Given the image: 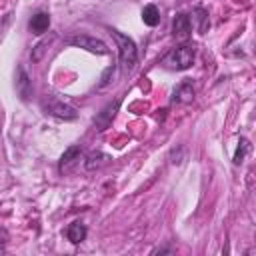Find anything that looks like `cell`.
I'll list each match as a JSON object with an SVG mask.
<instances>
[{
    "label": "cell",
    "instance_id": "obj_1",
    "mask_svg": "<svg viewBox=\"0 0 256 256\" xmlns=\"http://www.w3.org/2000/svg\"><path fill=\"white\" fill-rule=\"evenodd\" d=\"M194 58H196V48L192 44H182V46H176L174 50H170L160 66L168 68V70H186L194 64Z\"/></svg>",
    "mask_w": 256,
    "mask_h": 256
},
{
    "label": "cell",
    "instance_id": "obj_2",
    "mask_svg": "<svg viewBox=\"0 0 256 256\" xmlns=\"http://www.w3.org/2000/svg\"><path fill=\"white\" fill-rule=\"evenodd\" d=\"M110 34H112V38H114L116 44H118V54H120L122 70H124V72H130V70L134 68L136 60H138L136 42H134L130 36H126V34H122V32H118V30H112Z\"/></svg>",
    "mask_w": 256,
    "mask_h": 256
},
{
    "label": "cell",
    "instance_id": "obj_3",
    "mask_svg": "<svg viewBox=\"0 0 256 256\" xmlns=\"http://www.w3.org/2000/svg\"><path fill=\"white\" fill-rule=\"evenodd\" d=\"M40 104H42V110L46 114H50V116H54L58 120H66L68 122V120H76L78 118V112H76L74 106H70L68 102H64V100H60V98H56L52 94H46Z\"/></svg>",
    "mask_w": 256,
    "mask_h": 256
},
{
    "label": "cell",
    "instance_id": "obj_4",
    "mask_svg": "<svg viewBox=\"0 0 256 256\" xmlns=\"http://www.w3.org/2000/svg\"><path fill=\"white\" fill-rule=\"evenodd\" d=\"M68 44H72V46H76V48H84V50H88V52H92V54H108V52H110L108 46H106L100 38L88 36V34L70 36V38H68Z\"/></svg>",
    "mask_w": 256,
    "mask_h": 256
},
{
    "label": "cell",
    "instance_id": "obj_5",
    "mask_svg": "<svg viewBox=\"0 0 256 256\" xmlns=\"http://www.w3.org/2000/svg\"><path fill=\"white\" fill-rule=\"evenodd\" d=\"M80 158H82V148H80V146H70V148H66V150H64V154L60 156L58 170H60L62 174L72 172V170L78 166Z\"/></svg>",
    "mask_w": 256,
    "mask_h": 256
},
{
    "label": "cell",
    "instance_id": "obj_6",
    "mask_svg": "<svg viewBox=\"0 0 256 256\" xmlns=\"http://www.w3.org/2000/svg\"><path fill=\"white\" fill-rule=\"evenodd\" d=\"M118 108H120V100H116V102H110L108 106H104L96 116H94V126H96V130H106L110 124H112V120H114V116H116V112H118Z\"/></svg>",
    "mask_w": 256,
    "mask_h": 256
},
{
    "label": "cell",
    "instance_id": "obj_7",
    "mask_svg": "<svg viewBox=\"0 0 256 256\" xmlns=\"http://www.w3.org/2000/svg\"><path fill=\"white\" fill-rule=\"evenodd\" d=\"M192 32V22H190V16L184 14V12H178L172 20V34L178 38V40H184L188 38Z\"/></svg>",
    "mask_w": 256,
    "mask_h": 256
},
{
    "label": "cell",
    "instance_id": "obj_8",
    "mask_svg": "<svg viewBox=\"0 0 256 256\" xmlns=\"http://www.w3.org/2000/svg\"><path fill=\"white\" fill-rule=\"evenodd\" d=\"M16 92L22 100H28L32 96V80L26 74L24 66H18V74H16Z\"/></svg>",
    "mask_w": 256,
    "mask_h": 256
},
{
    "label": "cell",
    "instance_id": "obj_9",
    "mask_svg": "<svg viewBox=\"0 0 256 256\" xmlns=\"http://www.w3.org/2000/svg\"><path fill=\"white\" fill-rule=\"evenodd\" d=\"M192 100H194V86H192V82H190V80L180 82V84L174 88V92H172V102L188 104V102H192Z\"/></svg>",
    "mask_w": 256,
    "mask_h": 256
},
{
    "label": "cell",
    "instance_id": "obj_10",
    "mask_svg": "<svg viewBox=\"0 0 256 256\" xmlns=\"http://www.w3.org/2000/svg\"><path fill=\"white\" fill-rule=\"evenodd\" d=\"M28 28H30V32L36 34V36L44 34V32L50 28V14H48V12H36V14L30 18Z\"/></svg>",
    "mask_w": 256,
    "mask_h": 256
},
{
    "label": "cell",
    "instance_id": "obj_11",
    "mask_svg": "<svg viewBox=\"0 0 256 256\" xmlns=\"http://www.w3.org/2000/svg\"><path fill=\"white\" fill-rule=\"evenodd\" d=\"M86 234H88V230H86V226H84L80 220H74V222L68 224V228H66V238H68L72 244H80V242L86 238Z\"/></svg>",
    "mask_w": 256,
    "mask_h": 256
},
{
    "label": "cell",
    "instance_id": "obj_12",
    "mask_svg": "<svg viewBox=\"0 0 256 256\" xmlns=\"http://www.w3.org/2000/svg\"><path fill=\"white\" fill-rule=\"evenodd\" d=\"M142 22L146 26H156L160 22V12H158V8L154 4H146L142 8Z\"/></svg>",
    "mask_w": 256,
    "mask_h": 256
},
{
    "label": "cell",
    "instance_id": "obj_13",
    "mask_svg": "<svg viewBox=\"0 0 256 256\" xmlns=\"http://www.w3.org/2000/svg\"><path fill=\"white\" fill-rule=\"evenodd\" d=\"M110 160V156H106V154H102V152H92L88 158H86V168L88 170H94V168H100V166H104L106 162Z\"/></svg>",
    "mask_w": 256,
    "mask_h": 256
},
{
    "label": "cell",
    "instance_id": "obj_14",
    "mask_svg": "<svg viewBox=\"0 0 256 256\" xmlns=\"http://www.w3.org/2000/svg\"><path fill=\"white\" fill-rule=\"evenodd\" d=\"M248 152H250V142H248L246 138H240V140H238V148H236V152H234L232 162H234L236 166H238V164H242Z\"/></svg>",
    "mask_w": 256,
    "mask_h": 256
},
{
    "label": "cell",
    "instance_id": "obj_15",
    "mask_svg": "<svg viewBox=\"0 0 256 256\" xmlns=\"http://www.w3.org/2000/svg\"><path fill=\"white\" fill-rule=\"evenodd\" d=\"M114 70H116V66L112 64V66H108L104 72H102V78H100V88H104L106 84H110L112 82V76H114Z\"/></svg>",
    "mask_w": 256,
    "mask_h": 256
}]
</instances>
